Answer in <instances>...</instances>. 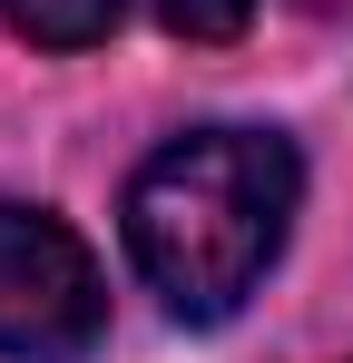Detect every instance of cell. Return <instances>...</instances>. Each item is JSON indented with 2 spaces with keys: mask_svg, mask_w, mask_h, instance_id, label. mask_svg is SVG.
<instances>
[{
  "mask_svg": "<svg viewBox=\"0 0 353 363\" xmlns=\"http://www.w3.org/2000/svg\"><path fill=\"white\" fill-rule=\"evenodd\" d=\"M304 167L275 128H196L167 138L138 177H128V255L157 285L167 314L216 324L255 295V275L275 265L294 226Z\"/></svg>",
  "mask_w": 353,
  "mask_h": 363,
  "instance_id": "6da1fadb",
  "label": "cell"
},
{
  "mask_svg": "<svg viewBox=\"0 0 353 363\" xmlns=\"http://www.w3.org/2000/svg\"><path fill=\"white\" fill-rule=\"evenodd\" d=\"M99 334H108V285H99L89 245L50 206L0 196V354L10 363H79Z\"/></svg>",
  "mask_w": 353,
  "mask_h": 363,
  "instance_id": "7a4b0ae2",
  "label": "cell"
},
{
  "mask_svg": "<svg viewBox=\"0 0 353 363\" xmlns=\"http://www.w3.org/2000/svg\"><path fill=\"white\" fill-rule=\"evenodd\" d=\"M118 10H128V0H0V20H10L20 40H40V50H89V40H108Z\"/></svg>",
  "mask_w": 353,
  "mask_h": 363,
  "instance_id": "3957f363",
  "label": "cell"
},
{
  "mask_svg": "<svg viewBox=\"0 0 353 363\" xmlns=\"http://www.w3.org/2000/svg\"><path fill=\"white\" fill-rule=\"evenodd\" d=\"M176 40H235L245 30V0H147Z\"/></svg>",
  "mask_w": 353,
  "mask_h": 363,
  "instance_id": "277c9868",
  "label": "cell"
}]
</instances>
